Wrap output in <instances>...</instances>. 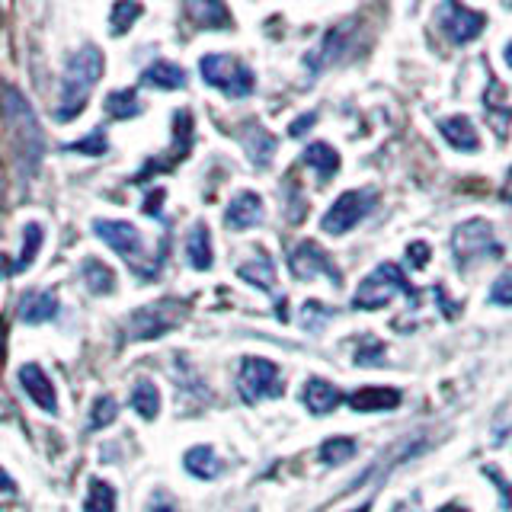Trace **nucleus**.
Wrapping results in <instances>:
<instances>
[{"label": "nucleus", "instance_id": "obj_1", "mask_svg": "<svg viewBox=\"0 0 512 512\" xmlns=\"http://www.w3.org/2000/svg\"><path fill=\"white\" fill-rule=\"evenodd\" d=\"M103 77V52L96 45H84L68 58L64 64V74H61V100L55 109V119L58 122H71L84 112L87 100L93 87L100 84Z\"/></svg>", "mask_w": 512, "mask_h": 512}, {"label": "nucleus", "instance_id": "obj_2", "mask_svg": "<svg viewBox=\"0 0 512 512\" xmlns=\"http://www.w3.org/2000/svg\"><path fill=\"white\" fill-rule=\"evenodd\" d=\"M7 119L13 125V144H16V160H20L23 176H32L42 164L45 151V135L39 128L36 112L29 109L20 90H7Z\"/></svg>", "mask_w": 512, "mask_h": 512}, {"label": "nucleus", "instance_id": "obj_3", "mask_svg": "<svg viewBox=\"0 0 512 512\" xmlns=\"http://www.w3.org/2000/svg\"><path fill=\"white\" fill-rule=\"evenodd\" d=\"M397 295L410 298L413 288H410L404 272H400V266L381 263L375 272H368V276L362 279V285L356 288V295H352V308H356V311H378Z\"/></svg>", "mask_w": 512, "mask_h": 512}, {"label": "nucleus", "instance_id": "obj_4", "mask_svg": "<svg viewBox=\"0 0 512 512\" xmlns=\"http://www.w3.org/2000/svg\"><path fill=\"white\" fill-rule=\"evenodd\" d=\"M183 317H186L183 301H176V298L154 301V304H144V308H138L132 317H128L125 333H128V340H135V343L157 340V336H164L173 327H180Z\"/></svg>", "mask_w": 512, "mask_h": 512}, {"label": "nucleus", "instance_id": "obj_5", "mask_svg": "<svg viewBox=\"0 0 512 512\" xmlns=\"http://www.w3.org/2000/svg\"><path fill=\"white\" fill-rule=\"evenodd\" d=\"M199 71L208 87L221 90L224 96H231V100H244V96L253 93V84H256L253 71L234 55H205L199 61Z\"/></svg>", "mask_w": 512, "mask_h": 512}, {"label": "nucleus", "instance_id": "obj_6", "mask_svg": "<svg viewBox=\"0 0 512 512\" xmlns=\"http://www.w3.org/2000/svg\"><path fill=\"white\" fill-rule=\"evenodd\" d=\"M452 256L458 260V266H468L474 260H496L503 256V247L496 244V234L490 228V221L484 218H471V221H461L458 228L452 231Z\"/></svg>", "mask_w": 512, "mask_h": 512}, {"label": "nucleus", "instance_id": "obj_7", "mask_svg": "<svg viewBox=\"0 0 512 512\" xmlns=\"http://www.w3.org/2000/svg\"><path fill=\"white\" fill-rule=\"evenodd\" d=\"M375 199H378L375 189H349V192H343V196H336V202L327 208V215L320 218V228H324L327 234H333V237L352 231L375 208Z\"/></svg>", "mask_w": 512, "mask_h": 512}, {"label": "nucleus", "instance_id": "obj_8", "mask_svg": "<svg viewBox=\"0 0 512 512\" xmlns=\"http://www.w3.org/2000/svg\"><path fill=\"white\" fill-rule=\"evenodd\" d=\"M93 231H96V237H100L109 250H116L128 266L138 269L141 276H144L141 263H144V256H148V253H144V237H141V231L135 228V224L119 221V218H96Z\"/></svg>", "mask_w": 512, "mask_h": 512}, {"label": "nucleus", "instance_id": "obj_9", "mask_svg": "<svg viewBox=\"0 0 512 512\" xmlns=\"http://www.w3.org/2000/svg\"><path fill=\"white\" fill-rule=\"evenodd\" d=\"M237 388H240V397H244L247 404H260V400H266V397H279L282 378H279L276 362L260 359V356H247L244 362H240Z\"/></svg>", "mask_w": 512, "mask_h": 512}, {"label": "nucleus", "instance_id": "obj_10", "mask_svg": "<svg viewBox=\"0 0 512 512\" xmlns=\"http://www.w3.org/2000/svg\"><path fill=\"white\" fill-rule=\"evenodd\" d=\"M288 269H292V276L301 279V282L304 279H314V276H330L333 285L343 282L340 269L333 266V260L314 244V240H301V244L292 250V256H288Z\"/></svg>", "mask_w": 512, "mask_h": 512}, {"label": "nucleus", "instance_id": "obj_11", "mask_svg": "<svg viewBox=\"0 0 512 512\" xmlns=\"http://www.w3.org/2000/svg\"><path fill=\"white\" fill-rule=\"evenodd\" d=\"M439 20H442V26L448 32V39L464 45V42H471V39L480 36V32H484L487 16L477 13V10L461 7V4H442L439 7Z\"/></svg>", "mask_w": 512, "mask_h": 512}, {"label": "nucleus", "instance_id": "obj_12", "mask_svg": "<svg viewBox=\"0 0 512 512\" xmlns=\"http://www.w3.org/2000/svg\"><path fill=\"white\" fill-rule=\"evenodd\" d=\"M20 384H23V391L32 397V404H39L45 413H58V394H55V384L48 381V375L42 372V365L36 362H29L20 368Z\"/></svg>", "mask_w": 512, "mask_h": 512}, {"label": "nucleus", "instance_id": "obj_13", "mask_svg": "<svg viewBox=\"0 0 512 512\" xmlns=\"http://www.w3.org/2000/svg\"><path fill=\"white\" fill-rule=\"evenodd\" d=\"M260 221H263V199L256 192H237L228 202V208H224V224L234 231H247Z\"/></svg>", "mask_w": 512, "mask_h": 512}, {"label": "nucleus", "instance_id": "obj_14", "mask_svg": "<svg viewBox=\"0 0 512 512\" xmlns=\"http://www.w3.org/2000/svg\"><path fill=\"white\" fill-rule=\"evenodd\" d=\"M400 404V391L388 388V384H375V388H359L349 394V407L356 413H384Z\"/></svg>", "mask_w": 512, "mask_h": 512}, {"label": "nucleus", "instance_id": "obj_15", "mask_svg": "<svg viewBox=\"0 0 512 512\" xmlns=\"http://www.w3.org/2000/svg\"><path fill=\"white\" fill-rule=\"evenodd\" d=\"M439 132L442 138L452 144L455 151H464V154H471L480 148V138H477V128L468 116H452V119H442L439 122Z\"/></svg>", "mask_w": 512, "mask_h": 512}, {"label": "nucleus", "instance_id": "obj_16", "mask_svg": "<svg viewBox=\"0 0 512 512\" xmlns=\"http://www.w3.org/2000/svg\"><path fill=\"white\" fill-rule=\"evenodd\" d=\"M141 84L144 87H157V90H183L186 87V71L180 68V64H173V61H154V64L144 68Z\"/></svg>", "mask_w": 512, "mask_h": 512}, {"label": "nucleus", "instance_id": "obj_17", "mask_svg": "<svg viewBox=\"0 0 512 512\" xmlns=\"http://www.w3.org/2000/svg\"><path fill=\"white\" fill-rule=\"evenodd\" d=\"M340 400H343L340 388L330 384V381H324V378H311L308 384H304V407H308L311 413H317V416L330 413L336 404H340Z\"/></svg>", "mask_w": 512, "mask_h": 512}, {"label": "nucleus", "instance_id": "obj_18", "mask_svg": "<svg viewBox=\"0 0 512 512\" xmlns=\"http://www.w3.org/2000/svg\"><path fill=\"white\" fill-rule=\"evenodd\" d=\"M58 314V298L52 292H26L20 298V320L23 324H45Z\"/></svg>", "mask_w": 512, "mask_h": 512}, {"label": "nucleus", "instance_id": "obj_19", "mask_svg": "<svg viewBox=\"0 0 512 512\" xmlns=\"http://www.w3.org/2000/svg\"><path fill=\"white\" fill-rule=\"evenodd\" d=\"M301 160H304L308 167L317 170L320 183L333 180L336 170H340V154H336V151H333V144H327V141H314V144H308V148H304V157H301Z\"/></svg>", "mask_w": 512, "mask_h": 512}, {"label": "nucleus", "instance_id": "obj_20", "mask_svg": "<svg viewBox=\"0 0 512 512\" xmlns=\"http://www.w3.org/2000/svg\"><path fill=\"white\" fill-rule=\"evenodd\" d=\"M186 260H189L192 269H199V272L212 269V263H215L212 237H208V228H205L202 221H199L196 228L189 231V237H186Z\"/></svg>", "mask_w": 512, "mask_h": 512}, {"label": "nucleus", "instance_id": "obj_21", "mask_svg": "<svg viewBox=\"0 0 512 512\" xmlns=\"http://www.w3.org/2000/svg\"><path fill=\"white\" fill-rule=\"evenodd\" d=\"M183 464H186V471H189L192 477H199V480H212V477L221 474V461H218V455H215V448H212V445H196V448H189L186 458H183Z\"/></svg>", "mask_w": 512, "mask_h": 512}, {"label": "nucleus", "instance_id": "obj_22", "mask_svg": "<svg viewBox=\"0 0 512 512\" xmlns=\"http://www.w3.org/2000/svg\"><path fill=\"white\" fill-rule=\"evenodd\" d=\"M346 26H336V29H330L327 36H324V42L317 45V52L314 55H308V64H311V71H320V68H327L330 61H336L343 55V48H346Z\"/></svg>", "mask_w": 512, "mask_h": 512}, {"label": "nucleus", "instance_id": "obj_23", "mask_svg": "<svg viewBox=\"0 0 512 512\" xmlns=\"http://www.w3.org/2000/svg\"><path fill=\"white\" fill-rule=\"evenodd\" d=\"M80 272H84V282L93 295H109L112 288H116V272H112L103 260H96V256H87Z\"/></svg>", "mask_w": 512, "mask_h": 512}, {"label": "nucleus", "instance_id": "obj_24", "mask_svg": "<svg viewBox=\"0 0 512 512\" xmlns=\"http://www.w3.org/2000/svg\"><path fill=\"white\" fill-rule=\"evenodd\" d=\"M237 276L256 288H263V292H272V288H276V266H272L269 256H256V260L244 263L237 269Z\"/></svg>", "mask_w": 512, "mask_h": 512}, {"label": "nucleus", "instance_id": "obj_25", "mask_svg": "<svg viewBox=\"0 0 512 512\" xmlns=\"http://www.w3.org/2000/svg\"><path fill=\"white\" fill-rule=\"evenodd\" d=\"M244 144H247V154L256 167H266L272 160V151H276V138H272L269 132H263L260 125H247Z\"/></svg>", "mask_w": 512, "mask_h": 512}, {"label": "nucleus", "instance_id": "obj_26", "mask_svg": "<svg viewBox=\"0 0 512 512\" xmlns=\"http://www.w3.org/2000/svg\"><path fill=\"white\" fill-rule=\"evenodd\" d=\"M84 512H116V487L106 484L100 477H93L87 487Z\"/></svg>", "mask_w": 512, "mask_h": 512}, {"label": "nucleus", "instance_id": "obj_27", "mask_svg": "<svg viewBox=\"0 0 512 512\" xmlns=\"http://www.w3.org/2000/svg\"><path fill=\"white\" fill-rule=\"evenodd\" d=\"M132 407L138 410V416H144V420H157V413H160V391L154 388L151 381H135Z\"/></svg>", "mask_w": 512, "mask_h": 512}, {"label": "nucleus", "instance_id": "obj_28", "mask_svg": "<svg viewBox=\"0 0 512 512\" xmlns=\"http://www.w3.org/2000/svg\"><path fill=\"white\" fill-rule=\"evenodd\" d=\"M141 112V100L135 90H116L106 96V116L109 119H132Z\"/></svg>", "mask_w": 512, "mask_h": 512}, {"label": "nucleus", "instance_id": "obj_29", "mask_svg": "<svg viewBox=\"0 0 512 512\" xmlns=\"http://www.w3.org/2000/svg\"><path fill=\"white\" fill-rule=\"evenodd\" d=\"M141 13H144L141 4H125V0H119V4H112V10H109L112 36H125V32L135 26V20H138Z\"/></svg>", "mask_w": 512, "mask_h": 512}, {"label": "nucleus", "instance_id": "obj_30", "mask_svg": "<svg viewBox=\"0 0 512 512\" xmlns=\"http://www.w3.org/2000/svg\"><path fill=\"white\" fill-rule=\"evenodd\" d=\"M352 455H356V442L346 439V436H333V439H327L324 445H320V461L330 464V468L349 461Z\"/></svg>", "mask_w": 512, "mask_h": 512}, {"label": "nucleus", "instance_id": "obj_31", "mask_svg": "<svg viewBox=\"0 0 512 512\" xmlns=\"http://www.w3.org/2000/svg\"><path fill=\"white\" fill-rule=\"evenodd\" d=\"M42 224H26L23 228V253H20V260H16V272H23L32 260H36V253L42 247Z\"/></svg>", "mask_w": 512, "mask_h": 512}, {"label": "nucleus", "instance_id": "obj_32", "mask_svg": "<svg viewBox=\"0 0 512 512\" xmlns=\"http://www.w3.org/2000/svg\"><path fill=\"white\" fill-rule=\"evenodd\" d=\"M189 13L196 16L199 26H208V29L228 26V10H224L221 4H189Z\"/></svg>", "mask_w": 512, "mask_h": 512}, {"label": "nucleus", "instance_id": "obj_33", "mask_svg": "<svg viewBox=\"0 0 512 512\" xmlns=\"http://www.w3.org/2000/svg\"><path fill=\"white\" fill-rule=\"evenodd\" d=\"M116 416H119L116 397H109V394L96 397L93 400V410H90V429H103V426H109L112 420H116Z\"/></svg>", "mask_w": 512, "mask_h": 512}, {"label": "nucleus", "instance_id": "obj_34", "mask_svg": "<svg viewBox=\"0 0 512 512\" xmlns=\"http://www.w3.org/2000/svg\"><path fill=\"white\" fill-rule=\"evenodd\" d=\"M64 151H77V154H87V157H100V154H106V132H103V128H93L87 138L64 144Z\"/></svg>", "mask_w": 512, "mask_h": 512}, {"label": "nucleus", "instance_id": "obj_35", "mask_svg": "<svg viewBox=\"0 0 512 512\" xmlns=\"http://www.w3.org/2000/svg\"><path fill=\"white\" fill-rule=\"evenodd\" d=\"M490 301L503 304V308H512V269H506L503 276L490 285Z\"/></svg>", "mask_w": 512, "mask_h": 512}, {"label": "nucleus", "instance_id": "obj_36", "mask_svg": "<svg viewBox=\"0 0 512 512\" xmlns=\"http://www.w3.org/2000/svg\"><path fill=\"white\" fill-rule=\"evenodd\" d=\"M429 244H423V240H413V244L407 247V263L413 266V269H423L426 263H429Z\"/></svg>", "mask_w": 512, "mask_h": 512}, {"label": "nucleus", "instance_id": "obj_37", "mask_svg": "<svg viewBox=\"0 0 512 512\" xmlns=\"http://www.w3.org/2000/svg\"><path fill=\"white\" fill-rule=\"evenodd\" d=\"M381 352H384V346L381 343H372V346H368V349H359L356 352V365H375V359L372 356H381Z\"/></svg>", "mask_w": 512, "mask_h": 512}, {"label": "nucleus", "instance_id": "obj_38", "mask_svg": "<svg viewBox=\"0 0 512 512\" xmlns=\"http://www.w3.org/2000/svg\"><path fill=\"white\" fill-rule=\"evenodd\" d=\"M157 202H164V189H151L148 192V199H144V212H148V215H160V205Z\"/></svg>", "mask_w": 512, "mask_h": 512}, {"label": "nucleus", "instance_id": "obj_39", "mask_svg": "<svg viewBox=\"0 0 512 512\" xmlns=\"http://www.w3.org/2000/svg\"><path fill=\"white\" fill-rule=\"evenodd\" d=\"M314 122H317V116H314V112H308V116L295 119V122H292V128H288V132H292V135L298 138V135H304V132H308V128H311Z\"/></svg>", "mask_w": 512, "mask_h": 512}, {"label": "nucleus", "instance_id": "obj_40", "mask_svg": "<svg viewBox=\"0 0 512 512\" xmlns=\"http://www.w3.org/2000/svg\"><path fill=\"white\" fill-rule=\"evenodd\" d=\"M0 493H7V496H13L16 493V484H13V477L0 468Z\"/></svg>", "mask_w": 512, "mask_h": 512}, {"label": "nucleus", "instance_id": "obj_41", "mask_svg": "<svg viewBox=\"0 0 512 512\" xmlns=\"http://www.w3.org/2000/svg\"><path fill=\"white\" fill-rule=\"evenodd\" d=\"M151 512H176V509H173L170 500H154V503H151Z\"/></svg>", "mask_w": 512, "mask_h": 512}, {"label": "nucleus", "instance_id": "obj_42", "mask_svg": "<svg viewBox=\"0 0 512 512\" xmlns=\"http://www.w3.org/2000/svg\"><path fill=\"white\" fill-rule=\"evenodd\" d=\"M13 272H16V269H13V263L7 260L4 253H0V276H13Z\"/></svg>", "mask_w": 512, "mask_h": 512}, {"label": "nucleus", "instance_id": "obj_43", "mask_svg": "<svg viewBox=\"0 0 512 512\" xmlns=\"http://www.w3.org/2000/svg\"><path fill=\"white\" fill-rule=\"evenodd\" d=\"M391 512H416V500H410V503H397Z\"/></svg>", "mask_w": 512, "mask_h": 512}, {"label": "nucleus", "instance_id": "obj_44", "mask_svg": "<svg viewBox=\"0 0 512 512\" xmlns=\"http://www.w3.org/2000/svg\"><path fill=\"white\" fill-rule=\"evenodd\" d=\"M439 512H468V509H461V506H442Z\"/></svg>", "mask_w": 512, "mask_h": 512}, {"label": "nucleus", "instance_id": "obj_45", "mask_svg": "<svg viewBox=\"0 0 512 512\" xmlns=\"http://www.w3.org/2000/svg\"><path fill=\"white\" fill-rule=\"evenodd\" d=\"M506 64H509V68H512V42L506 45Z\"/></svg>", "mask_w": 512, "mask_h": 512}, {"label": "nucleus", "instance_id": "obj_46", "mask_svg": "<svg viewBox=\"0 0 512 512\" xmlns=\"http://www.w3.org/2000/svg\"><path fill=\"white\" fill-rule=\"evenodd\" d=\"M356 512H368V503H365V506H359V509H356Z\"/></svg>", "mask_w": 512, "mask_h": 512}]
</instances>
